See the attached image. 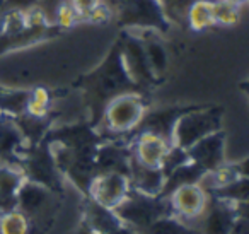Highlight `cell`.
Here are the masks:
<instances>
[{
    "instance_id": "obj_1",
    "label": "cell",
    "mask_w": 249,
    "mask_h": 234,
    "mask_svg": "<svg viewBox=\"0 0 249 234\" xmlns=\"http://www.w3.org/2000/svg\"><path fill=\"white\" fill-rule=\"evenodd\" d=\"M149 110V101L143 93H123L106 103L101 115V125L114 138L132 135Z\"/></svg>"
},
{
    "instance_id": "obj_2",
    "label": "cell",
    "mask_w": 249,
    "mask_h": 234,
    "mask_svg": "<svg viewBox=\"0 0 249 234\" xmlns=\"http://www.w3.org/2000/svg\"><path fill=\"white\" fill-rule=\"evenodd\" d=\"M113 210L124 226L132 227L137 233H142L160 217L173 215V209L167 196L147 195L133 188L130 190L126 198Z\"/></svg>"
},
{
    "instance_id": "obj_3",
    "label": "cell",
    "mask_w": 249,
    "mask_h": 234,
    "mask_svg": "<svg viewBox=\"0 0 249 234\" xmlns=\"http://www.w3.org/2000/svg\"><path fill=\"white\" fill-rule=\"evenodd\" d=\"M224 108L213 104H198L195 110L184 113L174 127L173 145L190 149L200 138L222 130Z\"/></svg>"
},
{
    "instance_id": "obj_4",
    "label": "cell",
    "mask_w": 249,
    "mask_h": 234,
    "mask_svg": "<svg viewBox=\"0 0 249 234\" xmlns=\"http://www.w3.org/2000/svg\"><path fill=\"white\" fill-rule=\"evenodd\" d=\"M116 11L118 24L123 28H140L166 35L173 26L159 0H116Z\"/></svg>"
},
{
    "instance_id": "obj_5",
    "label": "cell",
    "mask_w": 249,
    "mask_h": 234,
    "mask_svg": "<svg viewBox=\"0 0 249 234\" xmlns=\"http://www.w3.org/2000/svg\"><path fill=\"white\" fill-rule=\"evenodd\" d=\"M121 58H123L124 69L128 72L130 79L143 91H147L149 87L159 86L162 82V79H159L150 69L142 38L124 35V38L121 39Z\"/></svg>"
},
{
    "instance_id": "obj_6",
    "label": "cell",
    "mask_w": 249,
    "mask_h": 234,
    "mask_svg": "<svg viewBox=\"0 0 249 234\" xmlns=\"http://www.w3.org/2000/svg\"><path fill=\"white\" fill-rule=\"evenodd\" d=\"M132 190L130 179L123 173H96L90 179L89 186H87V195L90 200L101 203V205L107 207V209H114L120 205L126 195Z\"/></svg>"
},
{
    "instance_id": "obj_7",
    "label": "cell",
    "mask_w": 249,
    "mask_h": 234,
    "mask_svg": "<svg viewBox=\"0 0 249 234\" xmlns=\"http://www.w3.org/2000/svg\"><path fill=\"white\" fill-rule=\"evenodd\" d=\"M196 106L198 104H176V106L159 108V110H154V111L147 110L142 121H140L139 127L132 132V135L137 134V132H150V134L164 138L169 145H173L174 127H176L178 120H179L184 113L195 110ZM132 135H130V137H132Z\"/></svg>"
},
{
    "instance_id": "obj_8",
    "label": "cell",
    "mask_w": 249,
    "mask_h": 234,
    "mask_svg": "<svg viewBox=\"0 0 249 234\" xmlns=\"http://www.w3.org/2000/svg\"><path fill=\"white\" fill-rule=\"evenodd\" d=\"M52 190L31 179H26L18 192V209L28 215L33 226L43 222L48 212H52Z\"/></svg>"
},
{
    "instance_id": "obj_9",
    "label": "cell",
    "mask_w": 249,
    "mask_h": 234,
    "mask_svg": "<svg viewBox=\"0 0 249 234\" xmlns=\"http://www.w3.org/2000/svg\"><path fill=\"white\" fill-rule=\"evenodd\" d=\"M173 215L178 217L183 222H193L201 217L205 212V207L208 202V193L200 183L195 185H184L181 188L174 190L169 196Z\"/></svg>"
},
{
    "instance_id": "obj_10",
    "label": "cell",
    "mask_w": 249,
    "mask_h": 234,
    "mask_svg": "<svg viewBox=\"0 0 249 234\" xmlns=\"http://www.w3.org/2000/svg\"><path fill=\"white\" fill-rule=\"evenodd\" d=\"M235 203L218 196L208 195L205 212L200 217L198 234H229L237 220Z\"/></svg>"
},
{
    "instance_id": "obj_11",
    "label": "cell",
    "mask_w": 249,
    "mask_h": 234,
    "mask_svg": "<svg viewBox=\"0 0 249 234\" xmlns=\"http://www.w3.org/2000/svg\"><path fill=\"white\" fill-rule=\"evenodd\" d=\"M190 161L196 162L207 173H213L225 164V132L217 130L200 138L188 149Z\"/></svg>"
},
{
    "instance_id": "obj_12",
    "label": "cell",
    "mask_w": 249,
    "mask_h": 234,
    "mask_svg": "<svg viewBox=\"0 0 249 234\" xmlns=\"http://www.w3.org/2000/svg\"><path fill=\"white\" fill-rule=\"evenodd\" d=\"M132 156L139 162L152 168H160L167 149L171 147L164 138L150 134V132H137L130 137Z\"/></svg>"
},
{
    "instance_id": "obj_13",
    "label": "cell",
    "mask_w": 249,
    "mask_h": 234,
    "mask_svg": "<svg viewBox=\"0 0 249 234\" xmlns=\"http://www.w3.org/2000/svg\"><path fill=\"white\" fill-rule=\"evenodd\" d=\"M26 181L21 164L0 159V214L18 207V192Z\"/></svg>"
},
{
    "instance_id": "obj_14",
    "label": "cell",
    "mask_w": 249,
    "mask_h": 234,
    "mask_svg": "<svg viewBox=\"0 0 249 234\" xmlns=\"http://www.w3.org/2000/svg\"><path fill=\"white\" fill-rule=\"evenodd\" d=\"M128 179L133 190H139V192L147 193V195H160L164 183H166V175L160 168L145 166L132 156Z\"/></svg>"
},
{
    "instance_id": "obj_15",
    "label": "cell",
    "mask_w": 249,
    "mask_h": 234,
    "mask_svg": "<svg viewBox=\"0 0 249 234\" xmlns=\"http://www.w3.org/2000/svg\"><path fill=\"white\" fill-rule=\"evenodd\" d=\"M82 222L96 234H107L123 224L118 219V215L114 214L113 209H107V207L94 202L89 196H87V202H86V205H84Z\"/></svg>"
},
{
    "instance_id": "obj_16",
    "label": "cell",
    "mask_w": 249,
    "mask_h": 234,
    "mask_svg": "<svg viewBox=\"0 0 249 234\" xmlns=\"http://www.w3.org/2000/svg\"><path fill=\"white\" fill-rule=\"evenodd\" d=\"M22 142H24V135L21 134L14 118L0 113V159L14 161L19 149L22 147Z\"/></svg>"
},
{
    "instance_id": "obj_17",
    "label": "cell",
    "mask_w": 249,
    "mask_h": 234,
    "mask_svg": "<svg viewBox=\"0 0 249 234\" xmlns=\"http://www.w3.org/2000/svg\"><path fill=\"white\" fill-rule=\"evenodd\" d=\"M207 175L203 168L196 164L193 161H188L186 164L179 166L174 171H171L166 176V183H164V188L160 192V196H169L174 190L181 188L184 185H195V183H200L201 178Z\"/></svg>"
},
{
    "instance_id": "obj_18",
    "label": "cell",
    "mask_w": 249,
    "mask_h": 234,
    "mask_svg": "<svg viewBox=\"0 0 249 234\" xmlns=\"http://www.w3.org/2000/svg\"><path fill=\"white\" fill-rule=\"evenodd\" d=\"M186 26L193 31H207L213 28V2L212 0H196L186 14Z\"/></svg>"
},
{
    "instance_id": "obj_19",
    "label": "cell",
    "mask_w": 249,
    "mask_h": 234,
    "mask_svg": "<svg viewBox=\"0 0 249 234\" xmlns=\"http://www.w3.org/2000/svg\"><path fill=\"white\" fill-rule=\"evenodd\" d=\"M208 195L218 196V198L229 200V202H246L249 200V176H237L234 181L227 183L224 186H217V188L205 190Z\"/></svg>"
},
{
    "instance_id": "obj_20",
    "label": "cell",
    "mask_w": 249,
    "mask_h": 234,
    "mask_svg": "<svg viewBox=\"0 0 249 234\" xmlns=\"http://www.w3.org/2000/svg\"><path fill=\"white\" fill-rule=\"evenodd\" d=\"M143 41V48H145L147 53V60L150 63V69L154 70L159 79L164 77V72L167 69V52L164 48V45L156 39L154 36H147V38H142Z\"/></svg>"
},
{
    "instance_id": "obj_21",
    "label": "cell",
    "mask_w": 249,
    "mask_h": 234,
    "mask_svg": "<svg viewBox=\"0 0 249 234\" xmlns=\"http://www.w3.org/2000/svg\"><path fill=\"white\" fill-rule=\"evenodd\" d=\"M139 234H198L196 229L174 215H164Z\"/></svg>"
},
{
    "instance_id": "obj_22",
    "label": "cell",
    "mask_w": 249,
    "mask_h": 234,
    "mask_svg": "<svg viewBox=\"0 0 249 234\" xmlns=\"http://www.w3.org/2000/svg\"><path fill=\"white\" fill-rule=\"evenodd\" d=\"M0 234H31V222L28 215L18 207L0 214Z\"/></svg>"
},
{
    "instance_id": "obj_23",
    "label": "cell",
    "mask_w": 249,
    "mask_h": 234,
    "mask_svg": "<svg viewBox=\"0 0 249 234\" xmlns=\"http://www.w3.org/2000/svg\"><path fill=\"white\" fill-rule=\"evenodd\" d=\"M241 19V7L231 4L227 0H217L213 2V21L215 26L232 28Z\"/></svg>"
},
{
    "instance_id": "obj_24",
    "label": "cell",
    "mask_w": 249,
    "mask_h": 234,
    "mask_svg": "<svg viewBox=\"0 0 249 234\" xmlns=\"http://www.w3.org/2000/svg\"><path fill=\"white\" fill-rule=\"evenodd\" d=\"M166 12L171 24H179L181 28H186V14L188 9L196 2V0H159Z\"/></svg>"
},
{
    "instance_id": "obj_25",
    "label": "cell",
    "mask_w": 249,
    "mask_h": 234,
    "mask_svg": "<svg viewBox=\"0 0 249 234\" xmlns=\"http://www.w3.org/2000/svg\"><path fill=\"white\" fill-rule=\"evenodd\" d=\"M50 108V96L45 89H35L29 93L26 113L36 118H45Z\"/></svg>"
},
{
    "instance_id": "obj_26",
    "label": "cell",
    "mask_w": 249,
    "mask_h": 234,
    "mask_svg": "<svg viewBox=\"0 0 249 234\" xmlns=\"http://www.w3.org/2000/svg\"><path fill=\"white\" fill-rule=\"evenodd\" d=\"M190 161V156H188V151L183 147H178V145H171L167 149L166 156L162 159V164H160V169L164 171V175H169L171 171H174L179 166L186 164Z\"/></svg>"
},
{
    "instance_id": "obj_27",
    "label": "cell",
    "mask_w": 249,
    "mask_h": 234,
    "mask_svg": "<svg viewBox=\"0 0 249 234\" xmlns=\"http://www.w3.org/2000/svg\"><path fill=\"white\" fill-rule=\"evenodd\" d=\"M229 234H249V219H244V217H237L234 227Z\"/></svg>"
},
{
    "instance_id": "obj_28",
    "label": "cell",
    "mask_w": 249,
    "mask_h": 234,
    "mask_svg": "<svg viewBox=\"0 0 249 234\" xmlns=\"http://www.w3.org/2000/svg\"><path fill=\"white\" fill-rule=\"evenodd\" d=\"M234 169L237 171L239 176H249V157L248 159H242L239 162H234Z\"/></svg>"
},
{
    "instance_id": "obj_29",
    "label": "cell",
    "mask_w": 249,
    "mask_h": 234,
    "mask_svg": "<svg viewBox=\"0 0 249 234\" xmlns=\"http://www.w3.org/2000/svg\"><path fill=\"white\" fill-rule=\"evenodd\" d=\"M235 210H237V215L239 217L249 219V200H246V202L235 203Z\"/></svg>"
},
{
    "instance_id": "obj_30",
    "label": "cell",
    "mask_w": 249,
    "mask_h": 234,
    "mask_svg": "<svg viewBox=\"0 0 249 234\" xmlns=\"http://www.w3.org/2000/svg\"><path fill=\"white\" fill-rule=\"evenodd\" d=\"M107 234H139V233H137L135 229H132V227L121 224V226H118L116 229H113L111 233H107Z\"/></svg>"
},
{
    "instance_id": "obj_31",
    "label": "cell",
    "mask_w": 249,
    "mask_h": 234,
    "mask_svg": "<svg viewBox=\"0 0 249 234\" xmlns=\"http://www.w3.org/2000/svg\"><path fill=\"white\" fill-rule=\"evenodd\" d=\"M73 234H96V233H94V231H90L89 227H87L86 224L82 222V224H80V227H79V229H77Z\"/></svg>"
},
{
    "instance_id": "obj_32",
    "label": "cell",
    "mask_w": 249,
    "mask_h": 234,
    "mask_svg": "<svg viewBox=\"0 0 249 234\" xmlns=\"http://www.w3.org/2000/svg\"><path fill=\"white\" fill-rule=\"evenodd\" d=\"M227 2H231V4L237 5V7H241V5H244L246 2H249V0H227Z\"/></svg>"
},
{
    "instance_id": "obj_33",
    "label": "cell",
    "mask_w": 249,
    "mask_h": 234,
    "mask_svg": "<svg viewBox=\"0 0 249 234\" xmlns=\"http://www.w3.org/2000/svg\"><path fill=\"white\" fill-rule=\"evenodd\" d=\"M239 87H241L242 91H246V93L249 94V80H248V82H242V84H241V86H239Z\"/></svg>"
}]
</instances>
